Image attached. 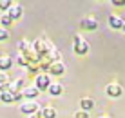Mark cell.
<instances>
[{
  "instance_id": "6da1fadb",
  "label": "cell",
  "mask_w": 125,
  "mask_h": 118,
  "mask_svg": "<svg viewBox=\"0 0 125 118\" xmlns=\"http://www.w3.org/2000/svg\"><path fill=\"white\" fill-rule=\"evenodd\" d=\"M74 51L78 55H85L89 51V44L85 42L82 36H74Z\"/></svg>"
},
{
  "instance_id": "7a4b0ae2",
  "label": "cell",
  "mask_w": 125,
  "mask_h": 118,
  "mask_svg": "<svg viewBox=\"0 0 125 118\" xmlns=\"http://www.w3.org/2000/svg\"><path fill=\"white\" fill-rule=\"evenodd\" d=\"M105 93L109 94V96H113V98H118V96H122V93H123V89H122V85L120 84H109L105 87Z\"/></svg>"
},
{
  "instance_id": "3957f363",
  "label": "cell",
  "mask_w": 125,
  "mask_h": 118,
  "mask_svg": "<svg viewBox=\"0 0 125 118\" xmlns=\"http://www.w3.org/2000/svg\"><path fill=\"white\" fill-rule=\"evenodd\" d=\"M22 98V93H9V91H4V93H0V100L6 104L9 102H15V100H20Z\"/></svg>"
},
{
  "instance_id": "277c9868",
  "label": "cell",
  "mask_w": 125,
  "mask_h": 118,
  "mask_svg": "<svg viewBox=\"0 0 125 118\" xmlns=\"http://www.w3.org/2000/svg\"><path fill=\"white\" fill-rule=\"evenodd\" d=\"M7 15H9V18H11V20H18L20 16L24 15V9H22V6L15 4V6H11L9 9H7Z\"/></svg>"
},
{
  "instance_id": "5b68a950",
  "label": "cell",
  "mask_w": 125,
  "mask_h": 118,
  "mask_svg": "<svg viewBox=\"0 0 125 118\" xmlns=\"http://www.w3.org/2000/svg\"><path fill=\"white\" fill-rule=\"evenodd\" d=\"M82 27L83 29H96L98 27V20L94 18V16H85L83 20H82Z\"/></svg>"
},
{
  "instance_id": "8992f818",
  "label": "cell",
  "mask_w": 125,
  "mask_h": 118,
  "mask_svg": "<svg viewBox=\"0 0 125 118\" xmlns=\"http://www.w3.org/2000/svg\"><path fill=\"white\" fill-rule=\"evenodd\" d=\"M20 111L25 113V115H31V113L34 115V113L38 111V104L36 102H25L24 106H20Z\"/></svg>"
},
{
  "instance_id": "52a82bcc",
  "label": "cell",
  "mask_w": 125,
  "mask_h": 118,
  "mask_svg": "<svg viewBox=\"0 0 125 118\" xmlns=\"http://www.w3.org/2000/svg\"><path fill=\"white\" fill-rule=\"evenodd\" d=\"M80 106H82V109H83L85 113H89V111H93V109H94V100L93 98H82L80 100Z\"/></svg>"
},
{
  "instance_id": "ba28073f",
  "label": "cell",
  "mask_w": 125,
  "mask_h": 118,
  "mask_svg": "<svg viewBox=\"0 0 125 118\" xmlns=\"http://www.w3.org/2000/svg\"><path fill=\"white\" fill-rule=\"evenodd\" d=\"M49 84H51V80H49V76H45V75H42V76L36 78V87H38V89H47Z\"/></svg>"
},
{
  "instance_id": "9c48e42d",
  "label": "cell",
  "mask_w": 125,
  "mask_h": 118,
  "mask_svg": "<svg viewBox=\"0 0 125 118\" xmlns=\"http://www.w3.org/2000/svg\"><path fill=\"white\" fill-rule=\"evenodd\" d=\"M51 73H53V75H63V73H65V65L62 62H54L51 65Z\"/></svg>"
},
{
  "instance_id": "30bf717a",
  "label": "cell",
  "mask_w": 125,
  "mask_h": 118,
  "mask_svg": "<svg viewBox=\"0 0 125 118\" xmlns=\"http://www.w3.org/2000/svg\"><path fill=\"white\" fill-rule=\"evenodd\" d=\"M11 56H7V55H4V56H0V71H6V69H9L11 67Z\"/></svg>"
},
{
  "instance_id": "8fae6325",
  "label": "cell",
  "mask_w": 125,
  "mask_h": 118,
  "mask_svg": "<svg viewBox=\"0 0 125 118\" xmlns=\"http://www.w3.org/2000/svg\"><path fill=\"white\" fill-rule=\"evenodd\" d=\"M40 93V89L38 87H25L24 89V93H22V96H27V98H34L36 94Z\"/></svg>"
},
{
  "instance_id": "7c38bea8",
  "label": "cell",
  "mask_w": 125,
  "mask_h": 118,
  "mask_svg": "<svg viewBox=\"0 0 125 118\" xmlns=\"http://www.w3.org/2000/svg\"><path fill=\"white\" fill-rule=\"evenodd\" d=\"M109 24H111V27H113V29H120V27H122V24H123V20L120 18V16L113 15V16L109 18Z\"/></svg>"
},
{
  "instance_id": "4fadbf2b",
  "label": "cell",
  "mask_w": 125,
  "mask_h": 118,
  "mask_svg": "<svg viewBox=\"0 0 125 118\" xmlns=\"http://www.w3.org/2000/svg\"><path fill=\"white\" fill-rule=\"evenodd\" d=\"M63 87L62 84H49V93L53 94V96H58V94H62Z\"/></svg>"
},
{
  "instance_id": "5bb4252c",
  "label": "cell",
  "mask_w": 125,
  "mask_h": 118,
  "mask_svg": "<svg viewBox=\"0 0 125 118\" xmlns=\"http://www.w3.org/2000/svg\"><path fill=\"white\" fill-rule=\"evenodd\" d=\"M42 116L44 118H54L56 116V111H54L53 107H45L44 111H42Z\"/></svg>"
},
{
  "instance_id": "9a60e30c",
  "label": "cell",
  "mask_w": 125,
  "mask_h": 118,
  "mask_svg": "<svg viewBox=\"0 0 125 118\" xmlns=\"http://www.w3.org/2000/svg\"><path fill=\"white\" fill-rule=\"evenodd\" d=\"M11 18H9V15H7V13H4L2 16H0V25H2V27H6V25H9L11 24Z\"/></svg>"
},
{
  "instance_id": "2e32d148",
  "label": "cell",
  "mask_w": 125,
  "mask_h": 118,
  "mask_svg": "<svg viewBox=\"0 0 125 118\" xmlns=\"http://www.w3.org/2000/svg\"><path fill=\"white\" fill-rule=\"evenodd\" d=\"M13 6V0H0V9H9V7Z\"/></svg>"
},
{
  "instance_id": "e0dca14e",
  "label": "cell",
  "mask_w": 125,
  "mask_h": 118,
  "mask_svg": "<svg viewBox=\"0 0 125 118\" xmlns=\"http://www.w3.org/2000/svg\"><path fill=\"white\" fill-rule=\"evenodd\" d=\"M9 38V33H7L6 27H0V40H7Z\"/></svg>"
},
{
  "instance_id": "ac0fdd59",
  "label": "cell",
  "mask_w": 125,
  "mask_h": 118,
  "mask_svg": "<svg viewBox=\"0 0 125 118\" xmlns=\"http://www.w3.org/2000/svg\"><path fill=\"white\" fill-rule=\"evenodd\" d=\"M6 82H7V75H6V73H2V71H0V84H6Z\"/></svg>"
},
{
  "instance_id": "d6986e66",
  "label": "cell",
  "mask_w": 125,
  "mask_h": 118,
  "mask_svg": "<svg viewBox=\"0 0 125 118\" xmlns=\"http://www.w3.org/2000/svg\"><path fill=\"white\" fill-rule=\"evenodd\" d=\"M74 118H89V115L85 111H82V113H76V116Z\"/></svg>"
},
{
  "instance_id": "ffe728a7",
  "label": "cell",
  "mask_w": 125,
  "mask_h": 118,
  "mask_svg": "<svg viewBox=\"0 0 125 118\" xmlns=\"http://www.w3.org/2000/svg\"><path fill=\"white\" fill-rule=\"evenodd\" d=\"M122 29H123V31H125V20H123V24H122Z\"/></svg>"
},
{
  "instance_id": "44dd1931",
  "label": "cell",
  "mask_w": 125,
  "mask_h": 118,
  "mask_svg": "<svg viewBox=\"0 0 125 118\" xmlns=\"http://www.w3.org/2000/svg\"><path fill=\"white\" fill-rule=\"evenodd\" d=\"M100 118H111V116H100Z\"/></svg>"
},
{
  "instance_id": "7402d4cb",
  "label": "cell",
  "mask_w": 125,
  "mask_h": 118,
  "mask_svg": "<svg viewBox=\"0 0 125 118\" xmlns=\"http://www.w3.org/2000/svg\"><path fill=\"white\" fill-rule=\"evenodd\" d=\"M31 118H38V116H31Z\"/></svg>"
},
{
  "instance_id": "603a6c76",
  "label": "cell",
  "mask_w": 125,
  "mask_h": 118,
  "mask_svg": "<svg viewBox=\"0 0 125 118\" xmlns=\"http://www.w3.org/2000/svg\"><path fill=\"white\" fill-rule=\"evenodd\" d=\"M0 87H2V84H0Z\"/></svg>"
}]
</instances>
